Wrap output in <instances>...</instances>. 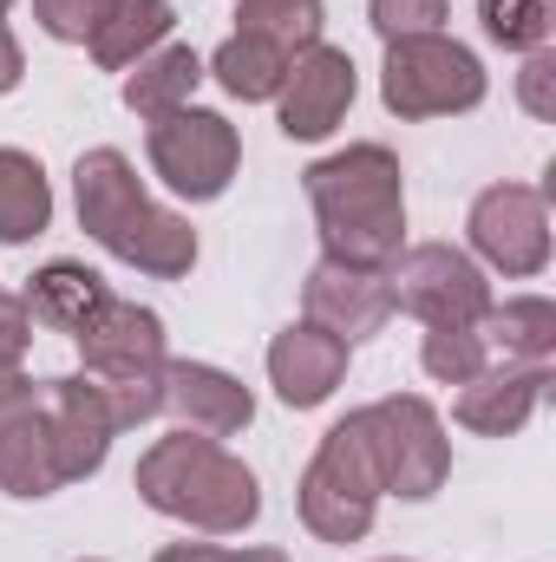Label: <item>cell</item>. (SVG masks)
Here are the masks:
<instances>
[{
    "label": "cell",
    "mask_w": 556,
    "mask_h": 562,
    "mask_svg": "<svg viewBox=\"0 0 556 562\" xmlns=\"http://www.w3.org/2000/svg\"><path fill=\"white\" fill-rule=\"evenodd\" d=\"M321 256L387 269L407 249V170L387 144H347L334 157H314L301 170Z\"/></svg>",
    "instance_id": "obj_1"
},
{
    "label": "cell",
    "mask_w": 556,
    "mask_h": 562,
    "mask_svg": "<svg viewBox=\"0 0 556 562\" xmlns=\"http://www.w3.org/2000/svg\"><path fill=\"white\" fill-rule=\"evenodd\" d=\"M73 203H79V229L112 262H125L138 276H157V281H184L197 269V229L144 190L138 164L119 144L79 150V164H73Z\"/></svg>",
    "instance_id": "obj_2"
},
{
    "label": "cell",
    "mask_w": 556,
    "mask_h": 562,
    "mask_svg": "<svg viewBox=\"0 0 556 562\" xmlns=\"http://www.w3.org/2000/svg\"><path fill=\"white\" fill-rule=\"evenodd\" d=\"M132 484H138V497L157 517H170L184 530H203V537H243L263 517L256 471L236 451H223L216 438H203V431L157 438L138 458Z\"/></svg>",
    "instance_id": "obj_3"
},
{
    "label": "cell",
    "mask_w": 556,
    "mask_h": 562,
    "mask_svg": "<svg viewBox=\"0 0 556 562\" xmlns=\"http://www.w3.org/2000/svg\"><path fill=\"white\" fill-rule=\"evenodd\" d=\"M294 504H301V524L321 537V543H360L374 530V510H380V477H374V458H367V431L360 413H347L341 425H327V438L314 445L301 484H294Z\"/></svg>",
    "instance_id": "obj_4"
},
{
    "label": "cell",
    "mask_w": 556,
    "mask_h": 562,
    "mask_svg": "<svg viewBox=\"0 0 556 562\" xmlns=\"http://www.w3.org/2000/svg\"><path fill=\"white\" fill-rule=\"evenodd\" d=\"M360 431H367V458H374V477H380V497H407L425 504L445 491L452 477V438L432 400L419 393H393V400H374L360 406Z\"/></svg>",
    "instance_id": "obj_5"
},
{
    "label": "cell",
    "mask_w": 556,
    "mask_h": 562,
    "mask_svg": "<svg viewBox=\"0 0 556 562\" xmlns=\"http://www.w3.org/2000/svg\"><path fill=\"white\" fill-rule=\"evenodd\" d=\"M485 92H491V79H485L478 53L445 33L393 40L380 59V99L393 119H458V112H478Z\"/></svg>",
    "instance_id": "obj_6"
},
{
    "label": "cell",
    "mask_w": 556,
    "mask_h": 562,
    "mask_svg": "<svg viewBox=\"0 0 556 562\" xmlns=\"http://www.w3.org/2000/svg\"><path fill=\"white\" fill-rule=\"evenodd\" d=\"M144 157L151 170L164 177V190H177L184 203H216L243 164V138L223 112H203V105H184V112H164L151 119L144 132Z\"/></svg>",
    "instance_id": "obj_7"
},
{
    "label": "cell",
    "mask_w": 556,
    "mask_h": 562,
    "mask_svg": "<svg viewBox=\"0 0 556 562\" xmlns=\"http://www.w3.org/2000/svg\"><path fill=\"white\" fill-rule=\"evenodd\" d=\"M471 262L504 281H531L551 269V196L531 183H485L465 216Z\"/></svg>",
    "instance_id": "obj_8"
},
{
    "label": "cell",
    "mask_w": 556,
    "mask_h": 562,
    "mask_svg": "<svg viewBox=\"0 0 556 562\" xmlns=\"http://www.w3.org/2000/svg\"><path fill=\"white\" fill-rule=\"evenodd\" d=\"M387 281H393V307L419 314L425 327H471L485 307H491V281L485 269L452 249V243H413L387 262Z\"/></svg>",
    "instance_id": "obj_9"
},
{
    "label": "cell",
    "mask_w": 556,
    "mask_h": 562,
    "mask_svg": "<svg viewBox=\"0 0 556 562\" xmlns=\"http://www.w3.org/2000/svg\"><path fill=\"white\" fill-rule=\"evenodd\" d=\"M301 321H314V327H327L334 340H347V347H360V340H374L400 307H393V281L387 269H360V262H334V256H321L308 281H301Z\"/></svg>",
    "instance_id": "obj_10"
},
{
    "label": "cell",
    "mask_w": 556,
    "mask_h": 562,
    "mask_svg": "<svg viewBox=\"0 0 556 562\" xmlns=\"http://www.w3.org/2000/svg\"><path fill=\"white\" fill-rule=\"evenodd\" d=\"M354 92H360V72H354V59H347L341 46H327V40L301 46V53H294V66H288V86L276 92L281 138L321 144L341 119H347Z\"/></svg>",
    "instance_id": "obj_11"
},
{
    "label": "cell",
    "mask_w": 556,
    "mask_h": 562,
    "mask_svg": "<svg viewBox=\"0 0 556 562\" xmlns=\"http://www.w3.org/2000/svg\"><path fill=\"white\" fill-rule=\"evenodd\" d=\"M40 413H46V438H53V458H59V477L79 484L105 464L119 425H112V406L99 393V380L86 373H66V380H40Z\"/></svg>",
    "instance_id": "obj_12"
},
{
    "label": "cell",
    "mask_w": 556,
    "mask_h": 562,
    "mask_svg": "<svg viewBox=\"0 0 556 562\" xmlns=\"http://www.w3.org/2000/svg\"><path fill=\"white\" fill-rule=\"evenodd\" d=\"M79 340V360L92 380H125V373H157L170 353H164V321L157 307H138L125 294H105V307L73 334Z\"/></svg>",
    "instance_id": "obj_13"
},
{
    "label": "cell",
    "mask_w": 556,
    "mask_h": 562,
    "mask_svg": "<svg viewBox=\"0 0 556 562\" xmlns=\"http://www.w3.org/2000/svg\"><path fill=\"white\" fill-rule=\"evenodd\" d=\"M164 413L177 419V431L236 438L256 419V393L210 360H164Z\"/></svg>",
    "instance_id": "obj_14"
},
{
    "label": "cell",
    "mask_w": 556,
    "mask_h": 562,
    "mask_svg": "<svg viewBox=\"0 0 556 562\" xmlns=\"http://www.w3.org/2000/svg\"><path fill=\"white\" fill-rule=\"evenodd\" d=\"M347 340H334L327 327H314V321H294V327H281L276 340H269V386H276L281 406H294V413H314V406H327L334 393H341V380H347Z\"/></svg>",
    "instance_id": "obj_15"
},
{
    "label": "cell",
    "mask_w": 556,
    "mask_h": 562,
    "mask_svg": "<svg viewBox=\"0 0 556 562\" xmlns=\"http://www.w3.org/2000/svg\"><path fill=\"white\" fill-rule=\"evenodd\" d=\"M544 400H551V360H537V367H498L491 360L478 380L458 386L452 419L465 431H478V438H518L524 425L537 419Z\"/></svg>",
    "instance_id": "obj_16"
},
{
    "label": "cell",
    "mask_w": 556,
    "mask_h": 562,
    "mask_svg": "<svg viewBox=\"0 0 556 562\" xmlns=\"http://www.w3.org/2000/svg\"><path fill=\"white\" fill-rule=\"evenodd\" d=\"M197 86H203V59H197V46L164 40V46H151L138 66L125 72L119 99H125V112H138V119H164V112H184V105L197 99Z\"/></svg>",
    "instance_id": "obj_17"
},
{
    "label": "cell",
    "mask_w": 556,
    "mask_h": 562,
    "mask_svg": "<svg viewBox=\"0 0 556 562\" xmlns=\"http://www.w3.org/2000/svg\"><path fill=\"white\" fill-rule=\"evenodd\" d=\"M478 334H485V353L498 367H537L556 353V307L544 294H511V301H491L478 314Z\"/></svg>",
    "instance_id": "obj_18"
},
{
    "label": "cell",
    "mask_w": 556,
    "mask_h": 562,
    "mask_svg": "<svg viewBox=\"0 0 556 562\" xmlns=\"http://www.w3.org/2000/svg\"><path fill=\"white\" fill-rule=\"evenodd\" d=\"M59 484L66 477H59V458H53V438H46V413L33 400L26 413H13V419L0 425V491L20 497V504H40Z\"/></svg>",
    "instance_id": "obj_19"
},
{
    "label": "cell",
    "mask_w": 556,
    "mask_h": 562,
    "mask_svg": "<svg viewBox=\"0 0 556 562\" xmlns=\"http://www.w3.org/2000/svg\"><path fill=\"white\" fill-rule=\"evenodd\" d=\"M288 66H294L288 46L263 40V33H230V40L210 53L203 79H216V86H223L230 99H243V105H269L281 86H288Z\"/></svg>",
    "instance_id": "obj_20"
},
{
    "label": "cell",
    "mask_w": 556,
    "mask_h": 562,
    "mask_svg": "<svg viewBox=\"0 0 556 562\" xmlns=\"http://www.w3.org/2000/svg\"><path fill=\"white\" fill-rule=\"evenodd\" d=\"M105 276L99 269H86V262H46L40 276L26 281V314L40 321V327H53V334H79L99 307H105Z\"/></svg>",
    "instance_id": "obj_21"
},
{
    "label": "cell",
    "mask_w": 556,
    "mask_h": 562,
    "mask_svg": "<svg viewBox=\"0 0 556 562\" xmlns=\"http://www.w3.org/2000/svg\"><path fill=\"white\" fill-rule=\"evenodd\" d=\"M170 26H177V7L170 0H119L99 26H92V59L105 66V72H132L151 46H164L170 40Z\"/></svg>",
    "instance_id": "obj_22"
},
{
    "label": "cell",
    "mask_w": 556,
    "mask_h": 562,
    "mask_svg": "<svg viewBox=\"0 0 556 562\" xmlns=\"http://www.w3.org/2000/svg\"><path fill=\"white\" fill-rule=\"evenodd\" d=\"M46 223H53V183H46L40 157L0 144V243L20 249V243L46 236Z\"/></svg>",
    "instance_id": "obj_23"
},
{
    "label": "cell",
    "mask_w": 556,
    "mask_h": 562,
    "mask_svg": "<svg viewBox=\"0 0 556 562\" xmlns=\"http://www.w3.org/2000/svg\"><path fill=\"white\" fill-rule=\"evenodd\" d=\"M485 40L504 53H537L556 33V0H478Z\"/></svg>",
    "instance_id": "obj_24"
},
{
    "label": "cell",
    "mask_w": 556,
    "mask_h": 562,
    "mask_svg": "<svg viewBox=\"0 0 556 562\" xmlns=\"http://www.w3.org/2000/svg\"><path fill=\"white\" fill-rule=\"evenodd\" d=\"M419 367H425V380H438V386H465V380H478V373L491 367L478 321H471V327H425V340H419Z\"/></svg>",
    "instance_id": "obj_25"
},
{
    "label": "cell",
    "mask_w": 556,
    "mask_h": 562,
    "mask_svg": "<svg viewBox=\"0 0 556 562\" xmlns=\"http://www.w3.org/2000/svg\"><path fill=\"white\" fill-rule=\"evenodd\" d=\"M236 33H263V40H276L288 53H301V46H314L321 40V0H236Z\"/></svg>",
    "instance_id": "obj_26"
},
{
    "label": "cell",
    "mask_w": 556,
    "mask_h": 562,
    "mask_svg": "<svg viewBox=\"0 0 556 562\" xmlns=\"http://www.w3.org/2000/svg\"><path fill=\"white\" fill-rule=\"evenodd\" d=\"M452 0H367V26L393 46V40H419V33H445Z\"/></svg>",
    "instance_id": "obj_27"
},
{
    "label": "cell",
    "mask_w": 556,
    "mask_h": 562,
    "mask_svg": "<svg viewBox=\"0 0 556 562\" xmlns=\"http://www.w3.org/2000/svg\"><path fill=\"white\" fill-rule=\"evenodd\" d=\"M112 7H119V0H33V20H40V33H46V40L86 46V40H92V26H99Z\"/></svg>",
    "instance_id": "obj_28"
},
{
    "label": "cell",
    "mask_w": 556,
    "mask_h": 562,
    "mask_svg": "<svg viewBox=\"0 0 556 562\" xmlns=\"http://www.w3.org/2000/svg\"><path fill=\"white\" fill-rule=\"evenodd\" d=\"M518 105L531 119H556V46L524 53V72H518Z\"/></svg>",
    "instance_id": "obj_29"
},
{
    "label": "cell",
    "mask_w": 556,
    "mask_h": 562,
    "mask_svg": "<svg viewBox=\"0 0 556 562\" xmlns=\"http://www.w3.org/2000/svg\"><path fill=\"white\" fill-rule=\"evenodd\" d=\"M151 562H294L288 550H223V543H164Z\"/></svg>",
    "instance_id": "obj_30"
},
{
    "label": "cell",
    "mask_w": 556,
    "mask_h": 562,
    "mask_svg": "<svg viewBox=\"0 0 556 562\" xmlns=\"http://www.w3.org/2000/svg\"><path fill=\"white\" fill-rule=\"evenodd\" d=\"M33 347V314L20 294H0V360H26Z\"/></svg>",
    "instance_id": "obj_31"
},
{
    "label": "cell",
    "mask_w": 556,
    "mask_h": 562,
    "mask_svg": "<svg viewBox=\"0 0 556 562\" xmlns=\"http://www.w3.org/2000/svg\"><path fill=\"white\" fill-rule=\"evenodd\" d=\"M33 400H40V386L26 380V367L20 360H0V425L13 419V413H26Z\"/></svg>",
    "instance_id": "obj_32"
},
{
    "label": "cell",
    "mask_w": 556,
    "mask_h": 562,
    "mask_svg": "<svg viewBox=\"0 0 556 562\" xmlns=\"http://www.w3.org/2000/svg\"><path fill=\"white\" fill-rule=\"evenodd\" d=\"M20 79H26V53H20V40H13V33L0 26V99H7V92H13Z\"/></svg>",
    "instance_id": "obj_33"
},
{
    "label": "cell",
    "mask_w": 556,
    "mask_h": 562,
    "mask_svg": "<svg viewBox=\"0 0 556 562\" xmlns=\"http://www.w3.org/2000/svg\"><path fill=\"white\" fill-rule=\"evenodd\" d=\"M380 562H407V557H380Z\"/></svg>",
    "instance_id": "obj_34"
},
{
    "label": "cell",
    "mask_w": 556,
    "mask_h": 562,
    "mask_svg": "<svg viewBox=\"0 0 556 562\" xmlns=\"http://www.w3.org/2000/svg\"><path fill=\"white\" fill-rule=\"evenodd\" d=\"M7 7H13V0H0V13H7Z\"/></svg>",
    "instance_id": "obj_35"
},
{
    "label": "cell",
    "mask_w": 556,
    "mask_h": 562,
    "mask_svg": "<svg viewBox=\"0 0 556 562\" xmlns=\"http://www.w3.org/2000/svg\"><path fill=\"white\" fill-rule=\"evenodd\" d=\"M79 562H99V557H79Z\"/></svg>",
    "instance_id": "obj_36"
}]
</instances>
